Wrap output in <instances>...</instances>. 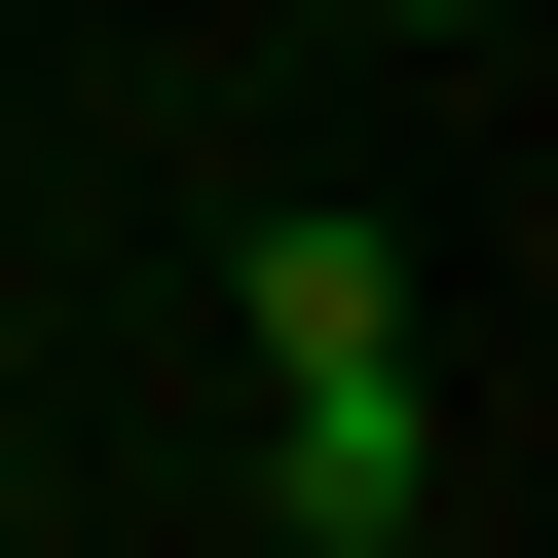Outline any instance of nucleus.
<instances>
[{
    "label": "nucleus",
    "mask_w": 558,
    "mask_h": 558,
    "mask_svg": "<svg viewBox=\"0 0 558 558\" xmlns=\"http://www.w3.org/2000/svg\"><path fill=\"white\" fill-rule=\"evenodd\" d=\"M223 336H260V373H410V260H373V223L299 186V223H260V260H223Z\"/></svg>",
    "instance_id": "f257e3e1"
},
{
    "label": "nucleus",
    "mask_w": 558,
    "mask_h": 558,
    "mask_svg": "<svg viewBox=\"0 0 558 558\" xmlns=\"http://www.w3.org/2000/svg\"><path fill=\"white\" fill-rule=\"evenodd\" d=\"M260 447H299V521H336V558H410V521H447V447H410V373H260Z\"/></svg>",
    "instance_id": "f03ea898"
},
{
    "label": "nucleus",
    "mask_w": 558,
    "mask_h": 558,
    "mask_svg": "<svg viewBox=\"0 0 558 558\" xmlns=\"http://www.w3.org/2000/svg\"><path fill=\"white\" fill-rule=\"evenodd\" d=\"M373 38H521V0H373Z\"/></svg>",
    "instance_id": "7ed1b4c3"
}]
</instances>
